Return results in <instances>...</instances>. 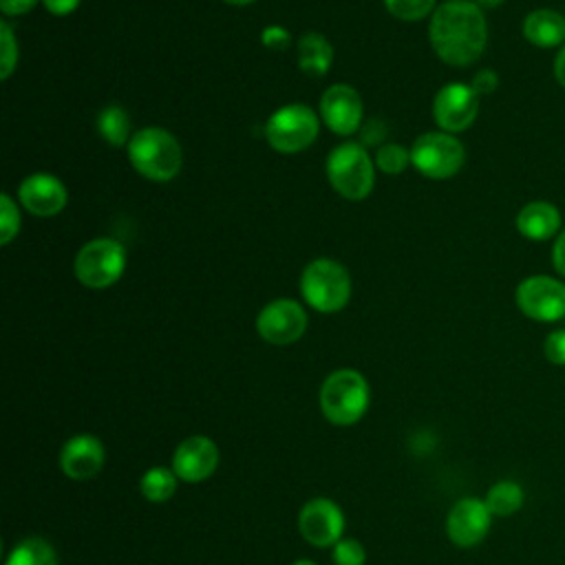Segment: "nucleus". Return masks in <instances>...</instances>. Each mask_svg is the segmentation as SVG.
<instances>
[{"mask_svg": "<svg viewBox=\"0 0 565 565\" xmlns=\"http://www.w3.org/2000/svg\"><path fill=\"white\" fill-rule=\"evenodd\" d=\"M384 137V126L380 119H371L362 126V143H377Z\"/></svg>", "mask_w": 565, "mask_h": 565, "instance_id": "obj_36", "label": "nucleus"}, {"mask_svg": "<svg viewBox=\"0 0 565 565\" xmlns=\"http://www.w3.org/2000/svg\"><path fill=\"white\" fill-rule=\"evenodd\" d=\"M430 46L450 66H470L488 42L486 15L472 0H448L433 11L428 24Z\"/></svg>", "mask_w": 565, "mask_h": 565, "instance_id": "obj_1", "label": "nucleus"}, {"mask_svg": "<svg viewBox=\"0 0 565 565\" xmlns=\"http://www.w3.org/2000/svg\"><path fill=\"white\" fill-rule=\"evenodd\" d=\"M561 227V212L550 201H530L516 214V230L527 241H547Z\"/></svg>", "mask_w": 565, "mask_h": 565, "instance_id": "obj_18", "label": "nucleus"}, {"mask_svg": "<svg viewBox=\"0 0 565 565\" xmlns=\"http://www.w3.org/2000/svg\"><path fill=\"white\" fill-rule=\"evenodd\" d=\"M369 406V384L353 369L333 371L320 386L322 415L335 426L355 424Z\"/></svg>", "mask_w": 565, "mask_h": 565, "instance_id": "obj_5", "label": "nucleus"}, {"mask_svg": "<svg viewBox=\"0 0 565 565\" xmlns=\"http://www.w3.org/2000/svg\"><path fill=\"white\" fill-rule=\"evenodd\" d=\"M18 66V40L11 24L0 22V77L9 79Z\"/></svg>", "mask_w": 565, "mask_h": 565, "instance_id": "obj_27", "label": "nucleus"}, {"mask_svg": "<svg viewBox=\"0 0 565 565\" xmlns=\"http://www.w3.org/2000/svg\"><path fill=\"white\" fill-rule=\"evenodd\" d=\"M218 466V448L212 439L203 435H192L183 439L172 455V470L179 479L188 483H199L212 477Z\"/></svg>", "mask_w": 565, "mask_h": 565, "instance_id": "obj_15", "label": "nucleus"}, {"mask_svg": "<svg viewBox=\"0 0 565 565\" xmlns=\"http://www.w3.org/2000/svg\"><path fill=\"white\" fill-rule=\"evenodd\" d=\"M475 4H479V7H483V9H494V7H499L503 0H472Z\"/></svg>", "mask_w": 565, "mask_h": 565, "instance_id": "obj_38", "label": "nucleus"}, {"mask_svg": "<svg viewBox=\"0 0 565 565\" xmlns=\"http://www.w3.org/2000/svg\"><path fill=\"white\" fill-rule=\"evenodd\" d=\"M490 521L492 512L488 510L486 501L468 497L450 508L446 519V532L455 545L472 547L483 541L490 530Z\"/></svg>", "mask_w": 565, "mask_h": 565, "instance_id": "obj_14", "label": "nucleus"}, {"mask_svg": "<svg viewBox=\"0 0 565 565\" xmlns=\"http://www.w3.org/2000/svg\"><path fill=\"white\" fill-rule=\"evenodd\" d=\"M475 93L481 97V95H490L497 86H499V75L492 71V68H481L475 73L472 77V84Z\"/></svg>", "mask_w": 565, "mask_h": 565, "instance_id": "obj_32", "label": "nucleus"}, {"mask_svg": "<svg viewBox=\"0 0 565 565\" xmlns=\"http://www.w3.org/2000/svg\"><path fill=\"white\" fill-rule=\"evenodd\" d=\"M35 4H38V0H0V9L4 15H24Z\"/></svg>", "mask_w": 565, "mask_h": 565, "instance_id": "obj_33", "label": "nucleus"}, {"mask_svg": "<svg viewBox=\"0 0 565 565\" xmlns=\"http://www.w3.org/2000/svg\"><path fill=\"white\" fill-rule=\"evenodd\" d=\"M260 42L271 51H285L291 44V33L285 26L269 24L260 31Z\"/></svg>", "mask_w": 565, "mask_h": 565, "instance_id": "obj_30", "label": "nucleus"}, {"mask_svg": "<svg viewBox=\"0 0 565 565\" xmlns=\"http://www.w3.org/2000/svg\"><path fill=\"white\" fill-rule=\"evenodd\" d=\"M128 159L141 177L150 181H170L181 170L183 152L172 132L159 126H148L132 132L128 141Z\"/></svg>", "mask_w": 565, "mask_h": 565, "instance_id": "obj_2", "label": "nucleus"}, {"mask_svg": "<svg viewBox=\"0 0 565 565\" xmlns=\"http://www.w3.org/2000/svg\"><path fill=\"white\" fill-rule=\"evenodd\" d=\"M223 2H227L232 7H245V4H252L254 0H223Z\"/></svg>", "mask_w": 565, "mask_h": 565, "instance_id": "obj_39", "label": "nucleus"}, {"mask_svg": "<svg viewBox=\"0 0 565 565\" xmlns=\"http://www.w3.org/2000/svg\"><path fill=\"white\" fill-rule=\"evenodd\" d=\"M333 563L335 565H364L366 552L360 541L355 539H340L333 547Z\"/></svg>", "mask_w": 565, "mask_h": 565, "instance_id": "obj_29", "label": "nucleus"}, {"mask_svg": "<svg viewBox=\"0 0 565 565\" xmlns=\"http://www.w3.org/2000/svg\"><path fill=\"white\" fill-rule=\"evenodd\" d=\"M18 199L22 207L35 216H55L57 212L64 210L68 192L57 177L46 172H35L20 183Z\"/></svg>", "mask_w": 565, "mask_h": 565, "instance_id": "obj_16", "label": "nucleus"}, {"mask_svg": "<svg viewBox=\"0 0 565 565\" xmlns=\"http://www.w3.org/2000/svg\"><path fill=\"white\" fill-rule=\"evenodd\" d=\"M104 444L95 435H75L60 452L62 472L75 481L93 479L104 468Z\"/></svg>", "mask_w": 565, "mask_h": 565, "instance_id": "obj_17", "label": "nucleus"}, {"mask_svg": "<svg viewBox=\"0 0 565 565\" xmlns=\"http://www.w3.org/2000/svg\"><path fill=\"white\" fill-rule=\"evenodd\" d=\"M552 265H554V269L565 278V227L561 230V234H558L556 241H554V247H552Z\"/></svg>", "mask_w": 565, "mask_h": 565, "instance_id": "obj_34", "label": "nucleus"}, {"mask_svg": "<svg viewBox=\"0 0 565 565\" xmlns=\"http://www.w3.org/2000/svg\"><path fill=\"white\" fill-rule=\"evenodd\" d=\"M307 329V313L300 302L291 298H278L265 305L256 318L258 335L276 347L291 344L302 338Z\"/></svg>", "mask_w": 565, "mask_h": 565, "instance_id": "obj_10", "label": "nucleus"}, {"mask_svg": "<svg viewBox=\"0 0 565 565\" xmlns=\"http://www.w3.org/2000/svg\"><path fill=\"white\" fill-rule=\"evenodd\" d=\"M46 11L53 13V15H68L77 9L79 0H42Z\"/></svg>", "mask_w": 565, "mask_h": 565, "instance_id": "obj_35", "label": "nucleus"}, {"mask_svg": "<svg viewBox=\"0 0 565 565\" xmlns=\"http://www.w3.org/2000/svg\"><path fill=\"white\" fill-rule=\"evenodd\" d=\"M479 113V95L470 84L452 82L437 90L433 117L444 132H461L472 126Z\"/></svg>", "mask_w": 565, "mask_h": 565, "instance_id": "obj_11", "label": "nucleus"}, {"mask_svg": "<svg viewBox=\"0 0 565 565\" xmlns=\"http://www.w3.org/2000/svg\"><path fill=\"white\" fill-rule=\"evenodd\" d=\"M298 530L302 539L316 547L335 545L344 530V514L331 499L318 497L302 505L298 514Z\"/></svg>", "mask_w": 565, "mask_h": 565, "instance_id": "obj_12", "label": "nucleus"}, {"mask_svg": "<svg viewBox=\"0 0 565 565\" xmlns=\"http://www.w3.org/2000/svg\"><path fill=\"white\" fill-rule=\"evenodd\" d=\"M521 29L525 40L539 49H554L565 42V15L547 7L530 11Z\"/></svg>", "mask_w": 565, "mask_h": 565, "instance_id": "obj_19", "label": "nucleus"}, {"mask_svg": "<svg viewBox=\"0 0 565 565\" xmlns=\"http://www.w3.org/2000/svg\"><path fill=\"white\" fill-rule=\"evenodd\" d=\"M523 503V490L514 481H499L486 494V505L492 516H510Z\"/></svg>", "mask_w": 565, "mask_h": 565, "instance_id": "obj_24", "label": "nucleus"}, {"mask_svg": "<svg viewBox=\"0 0 565 565\" xmlns=\"http://www.w3.org/2000/svg\"><path fill=\"white\" fill-rule=\"evenodd\" d=\"M543 351H545V358H547L552 364L565 366V329L552 331V333L545 338Z\"/></svg>", "mask_w": 565, "mask_h": 565, "instance_id": "obj_31", "label": "nucleus"}, {"mask_svg": "<svg viewBox=\"0 0 565 565\" xmlns=\"http://www.w3.org/2000/svg\"><path fill=\"white\" fill-rule=\"evenodd\" d=\"M516 307L532 320L554 322L565 316V285L552 276H527L519 282Z\"/></svg>", "mask_w": 565, "mask_h": 565, "instance_id": "obj_9", "label": "nucleus"}, {"mask_svg": "<svg viewBox=\"0 0 565 565\" xmlns=\"http://www.w3.org/2000/svg\"><path fill=\"white\" fill-rule=\"evenodd\" d=\"M411 150V163L428 179H448L463 168L466 150L463 143L450 132H424Z\"/></svg>", "mask_w": 565, "mask_h": 565, "instance_id": "obj_8", "label": "nucleus"}, {"mask_svg": "<svg viewBox=\"0 0 565 565\" xmlns=\"http://www.w3.org/2000/svg\"><path fill=\"white\" fill-rule=\"evenodd\" d=\"M139 488H141V494L152 503L168 501L177 490V475L170 468L154 466V468L143 472V477L139 481Z\"/></svg>", "mask_w": 565, "mask_h": 565, "instance_id": "obj_23", "label": "nucleus"}, {"mask_svg": "<svg viewBox=\"0 0 565 565\" xmlns=\"http://www.w3.org/2000/svg\"><path fill=\"white\" fill-rule=\"evenodd\" d=\"M298 66L309 77H322L329 73L333 62V46L331 42L316 31L305 33L298 44Z\"/></svg>", "mask_w": 565, "mask_h": 565, "instance_id": "obj_20", "label": "nucleus"}, {"mask_svg": "<svg viewBox=\"0 0 565 565\" xmlns=\"http://www.w3.org/2000/svg\"><path fill=\"white\" fill-rule=\"evenodd\" d=\"M291 565H316V563L309 561V558H300V561H296V563H291Z\"/></svg>", "mask_w": 565, "mask_h": 565, "instance_id": "obj_40", "label": "nucleus"}, {"mask_svg": "<svg viewBox=\"0 0 565 565\" xmlns=\"http://www.w3.org/2000/svg\"><path fill=\"white\" fill-rule=\"evenodd\" d=\"M327 179L340 196L349 201H362L373 190L375 163L362 143L347 141L329 152Z\"/></svg>", "mask_w": 565, "mask_h": 565, "instance_id": "obj_3", "label": "nucleus"}, {"mask_svg": "<svg viewBox=\"0 0 565 565\" xmlns=\"http://www.w3.org/2000/svg\"><path fill=\"white\" fill-rule=\"evenodd\" d=\"M126 269V249L115 238H93L75 256V278L90 289L115 285Z\"/></svg>", "mask_w": 565, "mask_h": 565, "instance_id": "obj_7", "label": "nucleus"}, {"mask_svg": "<svg viewBox=\"0 0 565 565\" xmlns=\"http://www.w3.org/2000/svg\"><path fill=\"white\" fill-rule=\"evenodd\" d=\"M554 77L565 88V44L558 49V53L554 57Z\"/></svg>", "mask_w": 565, "mask_h": 565, "instance_id": "obj_37", "label": "nucleus"}, {"mask_svg": "<svg viewBox=\"0 0 565 565\" xmlns=\"http://www.w3.org/2000/svg\"><path fill=\"white\" fill-rule=\"evenodd\" d=\"M437 0H384V7L391 15L413 22L426 18L435 9Z\"/></svg>", "mask_w": 565, "mask_h": 565, "instance_id": "obj_26", "label": "nucleus"}, {"mask_svg": "<svg viewBox=\"0 0 565 565\" xmlns=\"http://www.w3.org/2000/svg\"><path fill=\"white\" fill-rule=\"evenodd\" d=\"M4 565H57V556L51 543L40 536H29L11 550Z\"/></svg>", "mask_w": 565, "mask_h": 565, "instance_id": "obj_22", "label": "nucleus"}, {"mask_svg": "<svg viewBox=\"0 0 565 565\" xmlns=\"http://www.w3.org/2000/svg\"><path fill=\"white\" fill-rule=\"evenodd\" d=\"M411 163V150L399 143H382L375 152V168L386 174H399Z\"/></svg>", "mask_w": 565, "mask_h": 565, "instance_id": "obj_25", "label": "nucleus"}, {"mask_svg": "<svg viewBox=\"0 0 565 565\" xmlns=\"http://www.w3.org/2000/svg\"><path fill=\"white\" fill-rule=\"evenodd\" d=\"M320 132L318 115L307 104H287L276 108L265 124L267 143L280 154L307 150Z\"/></svg>", "mask_w": 565, "mask_h": 565, "instance_id": "obj_6", "label": "nucleus"}, {"mask_svg": "<svg viewBox=\"0 0 565 565\" xmlns=\"http://www.w3.org/2000/svg\"><path fill=\"white\" fill-rule=\"evenodd\" d=\"M20 230V212L9 194L0 196V243L9 245Z\"/></svg>", "mask_w": 565, "mask_h": 565, "instance_id": "obj_28", "label": "nucleus"}, {"mask_svg": "<svg viewBox=\"0 0 565 565\" xmlns=\"http://www.w3.org/2000/svg\"><path fill=\"white\" fill-rule=\"evenodd\" d=\"M300 294L311 309L335 313L351 298V276L338 260L316 258L300 274Z\"/></svg>", "mask_w": 565, "mask_h": 565, "instance_id": "obj_4", "label": "nucleus"}, {"mask_svg": "<svg viewBox=\"0 0 565 565\" xmlns=\"http://www.w3.org/2000/svg\"><path fill=\"white\" fill-rule=\"evenodd\" d=\"M97 132L104 141H108L110 146H128L130 141V132H132V126H130V117L128 113L121 108V106H106L99 110L97 115Z\"/></svg>", "mask_w": 565, "mask_h": 565, "instance_id": "obj_21", "label": "nucleus"}, {"mask_svg": "<svg viewBox=\"0 0 565 565\" xmlns=\"http://www.w3.org/2000/svg\"><path fill=\"white\" fill-rule=\"evenodd\" d=\"M320 117L327 128L340 137L358 132L362 124L360 93L349 84H333L320 97Z\"/></svg>", "mask_w": 565, "mask_h": 565, "instance_id": "obj_13", "label": "nucleus"}]
</instances>
